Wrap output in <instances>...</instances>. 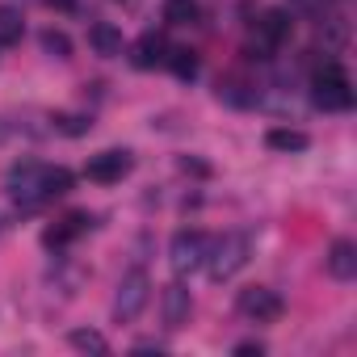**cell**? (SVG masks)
Instances as JSON below:
<instances>
[{
  "label": "cell",
  "mask_w": 357,
  "mask_h": 357,
  "mask_svg": "<svg viewBox=\"0 0 357 357\" xmlns=\"http://www.w3.org/2000/svg\"><path fill=\"white\" fill-rule=\"evenodd\" d=\"M311 101L324 109V114H344L353 109V80L340 63H324L315 76H311Z\"/></svg>",
  "instance_id": "1"
},
{
  "label": "cell",
  "mask_w": 357,
  "mask_h": 357,
  "mask_svg": "<svg viewBox=\"0 0 357 357\" xmlns=\"http://www.w3.org/2000/svg\"><path fill=\"white\" fill-rule=\"evenodd\" d=\"M248 257H252V240H248L244 231H227V236L211 240L206 269H211L215 282H227V278H236V273L248 265Z\"/></svg>",
  "instance_id": "2"
},
{
  "label": "cell",
  "mask_w": 357,
  "mask_h": 357,
  "mask_svg": "<svg viewBox=\"0 0 357 357\" xmlns=\"http://www.w3.org/2000/svg\"><path fill=\"white\" fill-rule=\"evenodd\" d=\"M147 298H151V278H147L143 269H130V273L118 282V294H114V319H118V324L139 319L143 307H147Z\"/></svg>",
  "instance_id": "3"
},
{
  "label": "cell",
  "mask_w": 357,
  "mask_h": 357,
  "mask_svg": "<svg viewBox=\"0 0 357 357\" xmlns=\"http://www.w3.org/2000/svg\"><path fill=\"white\" fill-rule=\"evenodd\" d=\"M206 252H211V236L198 231V227H185V231H176L172 244H168V261L176 273H194L206 265Z\"/></svg>",
  "instance_id": "4"
},
{
  "label": "cell",
  "mask_w": 357,
  "mask_h": 357,
  "mask_svg": "<svg viewBox=\"0 0 357 357\" xmlns=\"http://www.w3.org/2000/svg\"><path fill=\"white\" fill-rule=\"evenodd\" d=\"M236 311H240L244 319H252V324H278L282 311H286V303H282V294L269 290V286H248V290H240Z\"/></svg>",
  "instance_id": "5"
},
{
  "label": "cell",
  "mask_w": 357,
  "mask_h": 357,
  "mask_svg": "<svg viewBox=\"0 0 357 357\" xmlns=\"http://www.w3.org/2000/svg\"><path fill=\"white\" fill-rule=\"evenodd\" d=\"M130 168H135L130 151H126V147H122V151H118V147H109V151H97V155L84 164V176H89L93 185H118Z\"/></svg>",
  "instance_id": "6"
},
{
  "label": "cell",
  "mask_w": 357,
  "mask_h": 357,
  "mask_svg": "<svg viewBox=\"0 0 357 357\" xmlns=\"http://www.w3.org/2000/svg\"><path fill=\"white\" fill-rule=\"evenodd\" d=\"M160 311H164V324L168 328H185L190 324V311H194V298L181 282H172L160 290Z\"/></svg>",
  "instance_id": "7"
},
{
  "label": "cell",
  "mask_w": 357,
  "mask_h": 357,
  "mask_svg": "<svg viewBox=\"0 0 357 357\" xmlns=\"http://www.w3.org/2000/svg\"><path fill=\"white\" fill-rule=\"evenodd\" d=\"M328 273L336 282H353L357 278V244L353 240H336L328 248Z\"/></svg>",
  "instance_id": "8"
},
{
  "label": "cell",
  "mask_w": 357,
  "mask_h": 357,
  "mask_svg": "<svg viewBox=\"0 0 357 357\" xmlns=\"http://www.w3.org/2000/svg\"><path fill=\"white\" fill-rule=\"evenodd\" d=\"M257 30H261L265 47H282V43L290 38L294 22H290V13H286V9H265V13H261V22H257Z\"/></svg>",
  "instance_id": "9"
},
{
  "label": "cell",
  "mask_w": 357,
  "mask_h": 357,
  "mask_svg": "<svg viewBox=\"0 0 357 357\" xmlns=\"http://www.w3.org/2000/svg\"><path fill=\"white\" fill-rule=\"evenodd\" d=\"M164 38L160 34H143V38H135V47H130V63L139 68V72H147V68H155V63H164Z\"/></svg>",
  "instance_id": "10"
},
{
  "label": "cell",
  "mask_w": 357,
  "mask_h": 357,
  "mask_svg": "<svg viewBox=\"0 0 357 357\" xmlns=\"http://www.w3.org/2000/svg\"><path fill=\"white\" fill-rule=\"evenodd\" d=\"M89 223H93V219H89L84 211H76V215L59 219L55 227H47V231H43V244H47V248H63V244H68V240H76V236H80Z\"/></svg>",
  "instance_id": "11"
},
{
  "label": "cell",
  "mask_w": 357,
  "mask_h": 357,
  "mask_svg": "<svg viewBox=\"0 0 357 357\" xmlns=\"http://www.w3.org/2000/svg\"><path fill=\"white\" fill-rule=\"evenodd\" d=\"M89 47H93L97 55L114 59V55H122V30H118V26H109V22H97V26L89 30Z\"/></svg>",
  "instance_id": "12"
},
{
  "label": "cell",
  "mask_w": 357,
  "mask_h": 357,
  "mask_svg": "<svg viewBox=\"0 0 357 357\" xmlns=\"http://www.w3.org/2000/svg\"><path fill=\"white\" fill-rule=\"evenodd\" d=\"M265 147H273V151H307L311 147V135L307 130H294V126H273L265 135Z\"/></svg>",
  "instance_id": "13"
},
{
  "label": "cell",
  "mask_w": 357,
  "mask_h": 357,
  "mask_svg": "<svg viewBox=\"0 0 357 357\" xmlns=\"http://www.w3.org/2000/svg\"><path fill=\"white\" fill-rule=\"evenodd\" d=\"M68 190H72V172H68V168H47V164H43V176H38V194H43V202L63 198Z\"/></svg>",
  "instance_id": "14"
},
{
  "label": "cell",
  "mask_w": 357,
  "mask_h": 357,
  "mask_svg": "<svg viewBox=\"0 0 357 357\" xmlns=\"http://www.w3.org/2000/svg\"><path fill=\"white\" fill-rule=\"evenodd\" d=\"M22 34H26V17H22V9L0 5V47L22 43Z\"/></svg>",
  "instance_id": "15"
},
{
  "label": "cell",
  "mask_w": 357,
  "mask_h": 357,
  "mask_svg": "<svg viewBox=\"0 0 357 357\" xmlns=\"http://www.w3.org/2000/svg\"><path fill=\"white\" fill-rule=\"evenodd\" d=\"M164 68H172V76H181V80H194V76H198V59H194V51H185V47L164 51Z\"/></svg>",
  "instance_id": "16"
},
{
  "label": "cell",
  "mask_w": 357,
  "mask_h": 357,
  "mask_svg": "<svg viewBox=\"0 0 357 357\" xmlns=\"http://www.w3.org/2000/svg\"><path fill=\"white\" fill-rule=\"evenodd\" d=\"M68 344L80 349V353H109V340H105L101 332H89V328H76V332L68 336Z\"/></svg>",
  "instance_id": "17"
},
{
  "label": "cell",
  "mask_w": 357,
  "mask_h": 357,
  "mask_svg": "<svg viewBox=\"0 0 357 357\" xmlns=\"http://www.w3.org/2000/svg\"><path fill=\"white\" fill-rule=\"evenodd\" d=\"M164 17H168L172 26H194V22H198V5H194V0H168V5H164Z\"/></svg>",
  "instance_id": "18"
},
{
  "label": "cell",
  "mask_w": 357,
  "mask_h": 357,
  "mask_svg": "<svg viewBox=\"0 0 357 357\" xmlns=\"http://www.w3.org/2000/svg\"><path fill=\"white\" fill-rule=\"evenodd\" d=\"M55 130L68 135V139H80V135L93 130V118H84V114H55Z\"/></svg>",
  "instance_id": "19"
},
{
  "label": "cell",
  "mask_w": 357,
  "mask_h": 357,
  "mask_svg": "<svg viewBox=\"0 0 357 357\" xmlns=\"http://www.w3.org/2000/svg\"><path fill=\"white\" fill-rule=\"evenodd\" d=\"M43 51L55 59H72V38L63 30H43Z\"/></svg>",
  "instance_id": "20"
},
{
  "label": "cell",
  "mask_w": 357,
  "mask_h": 357,
  "mask_svg": "<svg viewBox=\"0 0 357 357\" xmlns=\"http://www.w3.org/2000/svg\"><path fill=\"white\" fill-rule=\"evenodd\" d=\"M236 353H240V357H252V353L261 357V353H265V344H261V340H240V344H236Z\"/></svg>",
  "instance_id": "21"
},
{
  "label": "cell",
  "mask_w": 357,
  "mask_h": 357,
  "mask_svg": "<svg viewBox=\"0 0 357 357\" xmlns=\"http://www.w3.org/2000/svg\"><path fill=\"white\" fill-rule=\"evenodd\" d=\"M181 168H185V172H198V176H206V172H211L202 160H181Z\"/></svg>",
  "instance_id": "22"
},
{
  "label": "cell",
  "mask_w": 357,
  "mask_h": 357,
  "mask_svg": "<svg viewBox=\"0 0 357 357\" xmlns=\"http://www.w3.org/2000/svg\"><path fill=\"white\" fill-rule=\"evenodd\" d=\"M47 9H59V13H72L76 0H47Z\"/></svg>",
  "instance_id": "23"
}]
</instances>
